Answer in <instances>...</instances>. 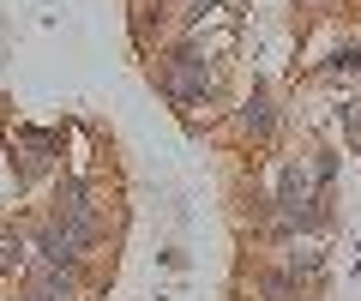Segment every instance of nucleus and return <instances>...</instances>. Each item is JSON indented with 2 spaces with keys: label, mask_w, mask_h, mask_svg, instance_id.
I'll list each match as a JSON object with an SVG mask.
<instances>
[{
  "label": "nucleus",
  "mask_w": 361,
  "mask_h": 301,
  "mask_svg": "<svg viewBox=\"0 0 361 301\" xmlns=\"http://www.w3.org/2000/svg\"><path fill=\"white\" fill-rule=\"evenodd\" d=\"M85 247H90V229H78V223H66V217H54V223L37 229V265H61V271H73Z\"/></svg>",
  "instance_id": "f257e3e1"
},
{
  "label": "nucleus",
  "mask_w": 361,
  "mask_h": 301,
  "mask_svg": "<svg viewBox=\"0 0 361 301\" xmlns=\"http://www.w3.org/2000/svg\"><path fill=\"white\" fill-rule=\"evenodd\" d=\"M163 79H169V91H175L180 103H199V97L211 91V66L199 61V54H175V61L163 66Z\"/></svg>",
  "instance_id": "f03ea898"
},
{
  "label": "nucleus",
  "mask_w": 361,
  "mask_h": 301,
  "mask_svg": "<svg viewBox=\"0 0 361 301\" xmlns=\"http://www.w3.org/2000/svg\"><path fill=\"white\" fill-rule=\"evenodd\" d=\"M30 301H73V271L37 265V271H30Z\"/></svg>",
  "instance_id": "7ed1b4c3"
},
{
  "label": "nucleus",
  "mask_w": 361,
  "mask_h": 301,
  "mask_svg": "<svg viewBox=\"0 0 361 301\" xmlns=\"http://www.w3.org/2000/svg\"><path fill=\"white\" fill-rule=\"evenodd\" d=\"M61 217L78 223V229L97 223V217H90V187H85V181H66V187H61Z\"/></svg>",
  "instance_id": "20e7f679"
},
{
  "label": "nucleus",
  "mask_w": 361,
  "mask_h": 301,
  "mask_svg": "<svg viewBox=\"0 0 361 301\" xmlns=\"http://www.w3.org/2000/svg\"><path fill=\"white\" fill-rule=\"evenodd\" d=\"M18 265H25V235L18 229H0V277L18 271Z\"/></svg>",
  "instance_id": "39448f33"
},
{
  "label": "nucleus",
  "mask_w": 361,
  "mask_h": 301,
  "mask_svg": "<svg viewBox=\"0 0 361 301\" xmlns=\"http://www.w3.org/2000/svg\"><path fill=\"white\" fill-rule=\"evenodd\" d=\"M241 127L253 133V139H265V133H271V103H265V97H253V103H247V115H241Z\"/></svg>",
  "instance_id": "423d86ee"
},
{
  "label": "nucleus",
  "mask_w": 361,
  "mask_h": 301,
  "mask_svg": "<svg viewBox=\"0 0 361 301\" xmlns=\"http://www.w3.org/2000/svg\"><path fill=\"white\" fill-rule=\"evenodd\" d=\"M25 301H30V295H25Z\"/></svg>",
  "instance_id": "0eeeda50"
}]
</instances>
